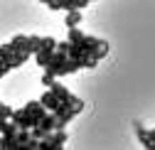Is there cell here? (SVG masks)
<instances>
[{
  "instance_id": "cell-1",
  "label": "cell",
  "mask_w": 155,
  "mask_h": 150,
  "mask_svg": "<svg viewBox=\"0 0 155 150\" xmlns=\"http://www.w3.org/2000/svg\"><path fill=\"white\" fill-rule=\"evenodd\" d=\"M49 91L54 93V99L59 101V103H67V106H74V108H81V111H84V101H81L79 96H74V93H71L62 81H54Z\"/></svg>"
},
{
  "instance_id": "cell-2",
  "label": "cell",
  "mask_w": 155,
  "mask_h": 150,
  "mask_svg": "<svg viewBox=\"0 0 155 150\" xmlns=\"http://www.w3.org/2000/svg\"><path fill=\"white\" fill-rule=\"evenodd\" d=\"M10 123H15L20 130H32V128H37V123H35V118L27 113L25 108H12V116H10Z\"/></svg>"
},
{
  "instance_id": "cell-3",
  "label": "cell",
  "mask_w": 155,
  "mask_h": 150,
  "mask_svg": "<svg viewBox=\"0 0 155 150\" xmlns=\"http://www.w3.org/2000/svg\"><path fill=\"white\" fill-rule=\"evenodd\" d=\"M79 111L81 108H74V106H67V103H59V108H57L54 111V118H57V130H64V126L76 116V113H79Z\"/></svg>"
},
{
  "instance_id": "cell-4",
  "label": "cell",
  "mask_w": 155,
  "mask_h": 150,
  "mask_svg": "<svg viewBox=\"0 0 155 150\" xmlns=\"http://www.w3.org/2000/svg\"><path fill=\"white\" fill-rule=\"evenodd\" d=\"M104 42H106V40H99V37H91V34H84V40H81L79 44H76V47L81 49V54H89V57H91V54H94L96 49H99V47H101Z\"/></svg>"
},
{
  "instance_id": "cell-5",
  "label": "cell",
  "mask_w": 155,
  "mask_h": 150,
  "mask_svg": "<svg viewBox=\"0 0 155 150\" xmlns=\"http://www.w3.org/2000/svg\"><path fill=\"white\" fill-rule=\"evenodd\" d=\"M22 108H25L27 113H30V116L35 118V123H37V126H40V123H42V118L47 116V111H45V108L40 106V101H27V103H25Z\"/></svg>"
},
{
  "instance_id": "cell-6",
  "label": "cell",
  "mask_w": 155,
  "mask_h": 150,
  "mask_svg": "<svg viewBox=\"0 0 155 150\" xmlns=\"http://www.w3.org/2000/svg\"><path fill=\"white\" fill-rule=\"evenodd\" d=\"M40 106L47 111V113H54V111L59 108V101L54 99V93H52V91H45V93H42V99H40Z\"/></svg>"
},
{
  "instance_id": "cell-7",
  "label": "cell",
  "mask_w": 155,
  "mask_h": 150,
  "mask_svg": "<svg viewBox=\"0 0 155 150\" xmlns=\"http://www.w3.org/2000/svg\"><path fill=\"white\" fill-rule=\"evenodd\" d=\"M135 135H138V140L143 143V148H148V150H155V145H153V140H150V133L140 126V123H135Z\"/></svg>"
},
{
  "instance_id": "cell-8",
  "label": "cell",
  "mask_w": 155,
  "mask_h": 150,
  "mask_svg": "<svg viewBox=\"0 0 155 150\" xmlns=\"http://www.w3.org/2000/svg\"><path fill=\"white\" fill-rule=\"evenodd\" d=\"M37 52H49V54H54V52H57V40H54V37H40Z\"/></svg>"
},
{
  "instance_id": "cell-9",
  "label": "cell",
  "mask_w": 155,
  "mask_h": 150,
  "mask_svg": "<svg viewBox=\"0 0 155 150\" xmlns=\"http://www.w3.org/2000/svg\"><path fill=\"white\" fill-rule=\"evenodd\" d=\"M37 128H42V130H45V133L49 135V133H54V130H57V118H54L52 113H47V116L42 118V123H40V126H37Z\"/></svg>"
},
{
  "instance_id": "cell-10",
  "label": "cell",
  "mask_w": 155,
  "mask_h": 150,
  "mask_svg": "<svg viewBox=\"0 0 155 150\" xmlns=\"http://www.w3.org/2000/svg\"><path fill=\"white\" fill-rule=\"evenodd\" d=\"M84 20V15L81 12H67V17H64V22H67V27L69 30H74V27H79V22Z\"/></svg>"
},
{
  "instance_id": "cell-11",
  "label": "cell",
  "mask_w": 155,
  "mask_h": 150,
  "mask_svg": "<svg viewBox=\"0 0 155 150\" xmlns=\"http://www.w3.org/2000/svg\"><path fill=\"white\" fill-rule=\"evenodd\" d=\"M81 40H84V32H81L79 27H74V30L67 32V42H69V44H79Z\"/></svg>"
},
{
  "instance_id": "cell-12",
  "label": "cell",
  "mask_w": 155,
  "mask_h": 150,
  "mask_svg": "<svg viewBox=\"0 0 155 150\" xmlns=\"http://www.w3.org/2000/svg\"><path fill=\"white\" fill-rule=\"evenodd\" d=\"M64 143H67V130H54L52 133V145L54 148H64Z\"/></svg>"
},
{
  "instance_id": "cell-13",
  "label": "cell",
  "mask_w": 155,
  "mask_h": 150,
  "mask_svg": "<svg viewBox=\"0 0 155 150\" xmlns=\"http://www.w3.org/2000/svg\"><path fill=\"white\" fill-rule=\"evenodd\" d=\"M52 57H54V54H49V52H37V54H35V59H37V64H40L42 69H47V67H49Z\"/></svg>"
},
{
  "instance_id": "cell-14",
  "label": "cell",
  "mask_w": 155,
  "mask_h": 150,
  "mask_svg": "<svg viewBox=\"0 0 155 150\" xmlns=\"http://www.w3.org/2000/svg\"><path fill=\"white\" fill-rule=\"evenodd\" d=\"M10 116H12V106H8V103H3V101H0V121L10 123Z\"/></svg>"
},
{
  "instance_id": "cell-15",
  "label": "cell",
  "mask_w": 155,
  "mask_h": 150,
  "mask_svg": "<svg viewBox=\"0 0 155 150\" xmlns=\"http://www.w3.org/2000/svg\"><path fill=\"white\" fill-rule=\"evenodd\" d=\"M54 81H57V77H54V74H52V71H47V69H45V74H42V86H45V89L49 91Z\"/></svg>"
},
{
  "instance_id": "cell-16",
  "label": "cell",
  "mask_w": 155,
  "mask_h": 150,
  "mask_svg": "<svg viewBox=\"0 0 155 150\" xmlns=\"http://www.w3.org/2000/svg\"><path fill=\"white\" fill-rule=\"evenodd\" d=\"M27 59H30V57H25V54H17V52H15V54H12V62H10V69H17V67H22Z\"/></svg>"
},
{
  "instance_id": "cell-17",
  "label": "cell",
  "mask_w": 155,
  "mask_h": 150,
  "mask_svg": "<svg viewBox=\"0 0 155 150\" xmlns=\"http://www.w3.org/2000/svg\"><path fill=\"white\" fill-rule=\"evenodd\" d=\"M30 140V130H17V135H15V145H25Z\"/></svg>"
},
{
  "instance_id": "cell-18",
  "label": "cell",
  "mask_w": 155,
  "mask_h": 150,
  "mask_svg": "<svg viewBox=\"0 0 155 150\" xmlns=\"http://www.w3.org/2000/svg\"><path fill=\"white\" fill-rule=\"evenodd\" d=\"M37 145H40V143L30 138V140H27L25 145H15V150H37Z\"/></svg>"
},
{
  "instance_id": "cell-19",
  "label": "cell",
  "mask_w": 155,
  "mask_h": 150,
  "mask_svg": "<svg viewBox=\"0 0 155 150\" xmlns=\"http://www.w3.org/2000/svg\"><path fill=\"white\" fill-rule=\"evenodd\" d=\"M69 47H71V44H69L67 40H64V42H57V52H59V54H69Z\"/></svg>"
},
{
  "instance_id": "cell-20",
  "label": "cell",
  "mask_w": 155,
  "mask_h": 150,
  "mask_svg": "<svg viewBox=\"0 0 155 150\" xmlns=\"http://www.w3.org/2000/svg\"><path fill=\"white\" fill-rule=\"evenodd\" d=\"M49 10H62V3H54V0H47V3H45Z\"/></svg>"
},
{
  "instance_id": "cell-21",
  "label": "cell",
  "mask_w": 155,
  "mask_h": 150,
  "mask_svg": "<svg viewBox=\"0 0 155 150\" xmlns=\"http://www.w3.org/2000/svg\"><path fill=\"white\" fill-rule=\"evenodd\" d=\"M8 71H10V67H8V64H0V79H3Z\"/></svg>"
},
{
  "instance_id": "cell-22",
  "label": "cell",
  "mask_w": 155,
  "mask_h": 150,
  "mask_svg": "<svg viewBox=\"0 0 155 150\" xmlns=\"http://www.w3.org/2000/svg\"><path fill=\"white\" fill-rule=\"evenodd\" d=\"M5 126H8L5 121H0V133H3V128H5Z\"/></svg>"
}]
</instances>
